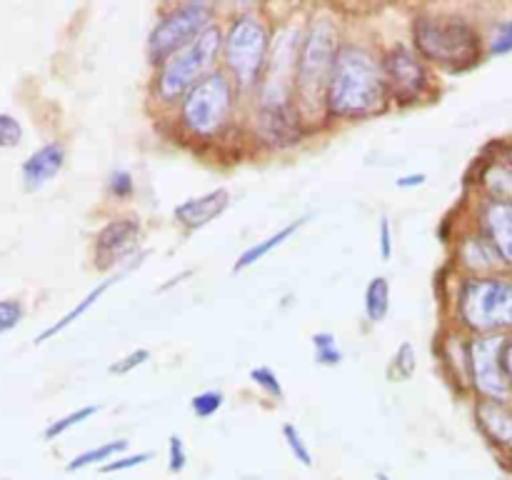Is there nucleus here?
Masks as SVG:
<instances>
[{"mask_svg": "<svg viewBox=\"0 0 512 480\" xmlns=\"http://www.w3.org/2000/svg\"><path fill=\"white\" fill-rule=\"evenodd\" d=\"M380 68H383L385 93L388 98L398 100L400 105L415 103L428 88V73H425L423 60L408 45L398 43L395 48H390Z\"/></svg>", "mask_w": 512, "mask_h": 480, "instance_id": "obj_9", "label": "nucleus"}, {"mask_svg": "<svg viewBox=\"0 0 512 480\" xmlns=\"http://www.w3.org/2000/svg\"><path fill=\"white\" fill-rule=\"evenodd\" d=\"M150 358V353L145 348H138V350H133V353H128L125 355V358H120V360H115L113 365H110V373H115V375H128L130 370L133 368H138V365H143L145 360Z\"/></svg>", "mask_w": 512, "mask_h": 480, "instance_id": "obj_30", "label": "nucleus"}, {"mask_svg": "<svg viewBox=\"0 0 512 480\" xmlns=\"http://www.w3.org/2000/svg\"><path fill=\"white\" fill-rule=\"evenodd\" d=\"M378 480H390V478L385 473H378Z\"/></svg>", "mask_w": 512, "mask_h": 480, "instance_id": "obj_36", "label": "nucleus"}, {"mask_svg": "<svg viewBox=\"0 0 512 480\" xmlns=\"http://www.w3.org/2000/svg\"><path fill=\"white\" fill-rule=\"evenodd\" d=\"M223 60L228 73L240 88H255L263 78L270 53L268 28L255 15H240L223 38Z\"/></svg>", "mask_w": 512, "mask_h": 480, "instance_id": "obj_6", "label": "nucleus"}, {"mask_svg": "<svg viewBox=\"0 0 512 480\" xmlns=\"http://www.w3.org/2000/svg\"><path fill=\"white\" fill-rule=\"evenodd\" d=\"M213 25V5L190 0L175 5L170 13L155 23L148 35V58L153 65H163L170 55L178 53L188 43H193L200 33Z\"/></svg>", "mask_w": 512, "mask_h": 480, "instance_id": "obj_7", "label": "nucleus"}, {"mask_svg": "<svg viewBox=\"0 0 512 480\" xmlns=\"http://www.w3.org/2000/svg\"><path fill=\"white\" fill-rule=\"evenodd\" d=\"M140 258H143V255H140ZM140 258H135V260H133V263H130V265H128V268L118 270V273H115V278H108V280H103V283H100V285H98V288H93V290H90V293H88V295H85V298H83V300H80V303H78V305H75V308H73V310H68V313H65V315H63V318H60V320H58V323H55V325H50V328H45V330H43V333H40V335H38V338H35V343H45V340H50V338H53V335L63 333V330H65V328H68V325H73V323H75V320H78V318H83V315H85V313H88V310H90V308H93V305H95V303H98V300H100V298H103V295H105V290H108V288H110V285H113V283H118V280H120V278H123V275H125V273H128V270H130V268H133V265H138V263H140Z\"/></svg>", "mask_w": 512, "mask_h": 480, "instance_id": "obj_15", "label": "nucleus"}, {"mask_svg": "<svg viewBox=\"0 0 512 480\" xmlns=\"http://www.w3.org/2000/svg\"><path fill=\"white\" fill-rule=\"evenodd\" d=\"M483 228L495 253L512 265V203L493 200L483 213Z\"/></svg>", "mask_w": 512, "mask_h": 480, "instance_id": "obj_14", "label": "nucleus"}, {"mask_svg": "<svg viewBox=\"0 0 512 480\" xmlns=\"http://www.w3.org/2000/svg\"><path fill=\"white\" fill-rule=\"evenodd\" d=\"M338 48V28L333 18L328 15L315 18L305 38L300 40L298 63H295L293 90L300 120H313L318 110L325 108V90H328Z\"/></svg>", "mask_w": 512, "mask_h": 480, "instance_id": "obj_2", "label": "nucleus"}, {"mask_svg": "<svg viewBox=\"0 0 512 480\" xmlns=\"http://www.w3.org/2000/svg\"><path fill=\"white\" fill-rule=\"evenodd\" d=\"M388 310H390V283L383 278V275H378V278L370 280L368 288H365V315H368L370 323H380V320H385Z\"/></svg>", "mask_w": 512, "mask_h": 480, "instance_id": "obj_18", "label": "nucleus"}, {"mask_svg": "<svg viewBox=\"0 0 512 480\" xmlns=\"http://www.w3.org/2000/svg\"><path fill=\"white\" fill-rule=\"evenodd\" d=\"M305 220H308V218L293 220V223H288V225H285V228H280L278 233H275V235H270V238L260 240V243H255L253 248H248V250H245V253L240 255V258H238V263H235L233 273H240V270L250 268V265H255V263H258V260H263L265 255L270 253V250L280 248V245H283L285 240L290 238V235H293V233H298V230L303 228V225H305Z\"/></svg>", "mask_w": 512, "mask_h": 480, "instance_id": "obj_17", "label": "nucleus"}, {"mask_svg": "<svg viewBox=\"0 0 512 480\" xmlns=\"http://www.w3.org/2000/svg\"><path fill=\"white\" fill-rule=\"evenodd\" d=\"M220 48H223V33L218 25H210L205 33H200L193 43L180 48L178 53L170 55L155 78V95L163 103H173V100H183V95L193 88L198 80L210 75L215 58H218Z\"/></svg>", "mask_w": 512, "mask_h": 480, "instance_id": "obj_5", "label": "nucleus"}, {"mask_svg": "<svg viewBox=\"0 0 512 480\" xmlns=\"http://www.w3.org/2000/svg\"><path fill=\"white\" fill-rule=\"evenodd\" d=\"M385 100L380 60L363 45H340L325 90V113L340 120L368 118L385 108Z\"/></svg>", "mask_w": 512, "mask_h": 480, "instance_id": "obj_1", "label": "nucleus"}, {"mask_svg": "<svg viewBox=\"0 0 512 480\" xmlns=\"http://www.w3.org/2000/svg\"><path fill=\"white\" fill-rule=\"evenodd\" d=\"M25 310H23V303L20 300H0V335L8 333V330H13L15 325L23 320Z\"/></svg>", "mask_w": 512, "mask_h": 480, "instance_id": "obj_26", "label": "nucleus"}, {"mask_svg": "<svg viewBox=\"0 0 512 480\" xmlns=\"http://www.w3.org/2000/svg\"><path fill=\"white\" fill-rule=\"evenodd\" d=\"M233 115V80L225 73H210L180 100V125L190 138L213 140L228 128Z\"/></svg>", "mask_w": 512, "mask_h": 480, "instance_id": "obj_4", "label": "nucleus"}, {"mask_svg": "<svg viewBox=\"0 0 512 480\" xmlns=\"http://www.w3.org/2000/svg\"><path fill=\"white\" fill-rule=\"evenodd\" d=\"M425 183V175H405V178L398 180V188H413V185H423Z\"/></svg>", "mask_w": 512, "mask_h": 480, "instance_id": "obj_35", "label": "nucleus"}, {"mask_svg": "<svg viewBox=\"0 0 512 480\" xmlns=\"http://www.w3.org/2000/svg\"><path fill=\"white\" fill-rule=\"evenodd\" d=\"M223 400L225 398L220 390H205V393L195 395V398L190 400V408H193V413L198 415V418H210V415L218 413Z\"/></svg>", "mask_w": 512, "mask_h": 480, "instance_id": "obj_24", "label": "nucleus"}, {"mask_svg": "<svg viewBox=\"0 0 512 480\" xmlns=\"http://www.w3.org/2000/svg\"><path fill=\"white\" fill-rule=\"evenodd\" d=\"M98 410H100L98 405H83V408L73 410V413H68V415H65V418L53 420V423H50L48 428H45V440L58 438V435H63L65 430H70V428H73V425H80V423H83V420H88L90 415L98 413Z\"/></svg>", "mask_w": 512, "mask_h": 480, "instance_id": "obj_21", "label": "nucleus"}, {"mask_svg": "<svg viewBox=\"0 0 512 480\" xmlns=\"http://www.w3.org/2000/svg\"><path fill=\"white\" fill-rule=\"evenodd\" d=\"M380 255H383V260H390V255H393V235H390L388 218L380 220Z\"/></svg>", "mask_w": 512, "mask_h": 480, "instance_id": "obj_33", "label": "nucleus"}, {"mask_svg": "<svg viewBox=\"0 0 512 480\" xmlns=\"http://www.w3.org/2000/svg\"><path fill=\"white\" fill-rule=\"evenodd\" d=\"M460 318L478 333L512 328V283L500 278L468 280L460 293Z\"/></svg>", "mask_w": 512, "mask_h": 480, "instance_id": "obj_8", "label": "nucleus"}, {"mask_svg": "<svg viewBox=\"0 0 512 480\" xmlns=\"http://www.w3.org/2000/svg\"><path fill=\"white\" fill-rule=\"evenodd\" d=\"M23 140V128L8 113H0V148H15Z\"/></svg>", "mask_w": 512, "mask_h": 480, "instance_id": "obj_27", "label": "nucleus"}, {"mask_svg": "<svg viewBox=\"0 0 512 480\" xmlns=\"http://www.w3.org/2000/svg\"><path fill=\"white\" fill-rule=\"evenodd\" d=\"M108 188H110V193L115 195V198H120V200L130 198V195L135 193L133 175H130L128 170H113V173H110V178H108Z\"/></svg>", "mask_w": 512, "mask_h": 480, "instance_id": "obj_28", "label": "nucleus"}, {"mask_svg": "<svg viewBox=\"0 0 512 480\" xmlns=\"http://www.w3.org/2000/svg\"><path fill=\"white\" fill-rule=\"evenodd\" d=\"M415 373V348L410 343H403L393 355L390 363V378L393 380H408Z\"/></svg>", "mask_w": 512, "mask_h": 480, "instance_id": "obj_22", "label": "nucleus"}, {"mask_svg": "<svg viewBox=\"0 0 512 480\" xmlns=\"http://www.w3.org/2000/svg\"><path fill=\"white\" fill-rule=\"evenodd\" d=\"M153 458V455L145 450V453H135V455H125V458H118V460H110V463H105L103 473H120V470H130V468H138V465H145L148 460Z\"/></svg>", "mask_w": 512, "mask_h": 480, "instance_id": "obj_31", "label": "nucleus"}, {"mask_svg": "<svg viewBox=\"0 0 512 480\" xmlns=\"http://www.w3.org/2000/svg\"><path fill=\"white\" fill-rule=\"evenodd\" d=\"M228 205L230 193L225 188H218L210 190V193L205 195H198V198L183 200V203L173 210V215L180 225H185V228L190 230H198L205 228L208 223H213L215 218H220V215L228 210Z\"/></svg>", "mask_w": 512, "mask_h": 480, "instance_id": "obj_12", "label": "nucleus"}, {"mask_svg": "<svg viewBox=\"0 0 512 480\" xmlns=\"http://www.w3.org/2000/svg\"><path fill=\"white\" fill-rule=\"evenodd\" d=\"M313 348H315V360L320 365H340L343 363V350L335 343V335L330 333H315L313 335Z\"/></svg>", "mask_w": 512, "mask_h": 480, "instance_id": "obj_20", "label": "nucleus"}, {"mask_svg": "<svg viewBox=\"0 0 512 480\" xmlns=\"http://www.w3.org/2000/svg\"><path fill=\"white\" fill-rule=\"evenodd\" d=\"M283 438H285V443H288L293 458L298 460L300 465H305V468H313V453H310V448L305 445L303 435H300V430L295 428L293 423L283 425Z\"/></svg>", "mask_w": 512, "mask_h": 480, "instance_id": "obj_23", "label": "nucleus"}, {"mask_svg": "<svg viewBox=\"0 0 512 480\" xmlns=\"http://www.w3.org/2000/svg\"><path fill=\"white\" fill-rule=\"evenodd\" d=\"M65 163V148L60 143H45L43 148L35 150L28 160L23 163V188L28 193L40 190L43 185H48L55 175L63 170Z\"/></svg>", "mask_w": 512, "mask_h": 480, "instance_id": "obj_13", "label": "nucleus"}, {"mask_svg": "<svg viewBox=\"0 0 512 480\" xmlns=\"http://www.w3.org/2000/svg\"><path fill=\"white\" fill-rule=\"evenodd\" d=\"M250 380H253L255 385H260V388H263L268 395H273L275 400H283L285 398L283 385H280L278 375H275L270 368H265V365H263V368H253V370H250Z\"/></svg>", "mask_w": 512, "mask_h": 480, "instance_id": "obj_25", "label": "nucleus"}, {"mask_svg": "<svg viewBox=\"0 0 512 480\" xmlns=\"http://www.w3.org/2000/svg\"><path fill=\"white\" fill-rule=\"evenodd\" d=\"M478 418L485 433L500 445L512 448V413L495 400H485L478 405Z\"/></svg>", "mask_w": 512, "mask_h": 480, "instance_id": "obj_16", "label": "nucleus"}, {"mask_svg": "<svg viewBox=\"0 0 512 480\" xmlns=\"http://www.w3.org/2000/svg\"><path fill=\"white\" fill-rule=\"evenodd\" d=\"M503 343L505 340L498 338V335H488V338L473 340L468 348L473 383L478 385L485 398L495 400V403H503L510 390V380L505 378L503 363H500Z\"/></svg>", "mask_w": 512, "mask_h": 480, "instance_id": "obj_10", "label": "nucleus"}, {"mask_svg": "<svg viewBox=\"0 0 512 480\" xmlns=\"http://www.w3.org/2000/svg\"><path fill=\"white\" fill-rule=\"evenodd\" d=\"M510 163H512V150H510Z\"/></svg>", "mask_w": 512, "mask_h": 480, "instance_id": "obj_37", "label": "nucleus"}, {"mask_svg": "<svg viewBox=\"0 0 512 480\" xmlns=\"http://www.w3.org/2000/svg\"><path fill=\"white\" fill-rule=\"evenodd\" d=\"M500 363H503V370H505V378L512 383V340L508 343H503V353H500Z\"/></svg>", "mask_w": 512, "mask_h": 480, "instance_id": "obj_34", "label": "nucleus"}, {"mask_svg": "<svg viewBox=\"0 0 512 480\" xmlns=\"http://www.w3.org/2000/svg\"><path fill=\"white\" fill-rule=\"evenodd\" d=\"M490 50H493L495 55L510 53L512 50V20L510 23L498 25V30L493 33V40H490Z\"/></svg>", "mask_w": 512, "mask_h": 480, "instance_id": "obj_32", "label": "nucleus"}, {"mask_svg": "<svg viewBox=\"0 0 512 480\" xmlns=\"http://www.w3.org/2000/svg\"><path fill=\"white\" fill-rule=\"evenodd\" d=\"M140 243V223L135 218L110 220L98 235H95V260L98 268H113L123 260H133Z\"/></svg>", "mask_w": 512, "mask_h": 480, "instance_id": "obj_11", "label": "nucleus"}, {"mask_svg": "<svg viewBox=\"0 0 512 480\" xmlns=\"http://www.w3.org/2000/svg\"><path fill=\"white\" fill-rule=\"evenodd\" d=\"M128 450V440H110V443H103L98 445V448H90L85 450V453L75 455L73 460L68 463V473H75V470H83V468H90V465H100L105 463V460H115V455L125 453Z\"/></svg>", "mask_w": 512, "mask_h": 480, "instance_id": "obj_19", "label": "nucleus"}, {"mask_svg": "<svg viewBox=\"0 0 512 480\" xmlns=\"http://www.w3.org/2000/svg\"><path fill=\"white\" fill-rule=\"evenodd\" d=\"M413 38L423 58L448 70H465L480 58V35L468 20L453 15H420Z\"/></svg>", "mask_w": 512, "mask_h": 480, "instance_id": "obj_3", "label": "nucleus"}, {"mask_svg": "<svg viewBox=\"0 0 512 480\" xmlns=\"http://www.w3.org/2000/svg\"><path fill=\"white\" fill-rule=\"evenodd\" d=\"M185 465H188V453H185V445L180 435H170L168 440V470L170 473H183Z\"/></svg>", "mask_w": 512, "mask_h": 480, "instance_id": "obj_29", "label": "nucleus"}]
</instances>
